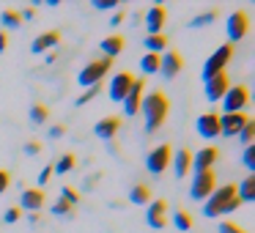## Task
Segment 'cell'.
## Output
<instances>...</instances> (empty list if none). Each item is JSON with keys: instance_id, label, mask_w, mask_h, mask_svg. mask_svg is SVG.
<instances>
[{"instance_id": "obj_11", "label": "cell", "mask_w": 255, "mask_h": 233, "mask_svg": "<svg viewBox=\"0 0 255 233\" xmlns=\"http://www.w3.org/2000/svg\"><path fill=\"white\" fill-rule=\"evenodd\" d=\"M247 28H250V14L247 11H233L231 17H228V39H231V44L239 39H244V36H247Z\"/></svg>"}, {"instance_id": "obj_27", "label": "cell", "mask_w": 255, "mask_h": 233, "mask_svg": "<svg viewBox=\"0 0 255 233\" xmlns=\"http://www.w3.org/2000/svg\"><path fill=\"white\" fill-rule=\"evenodd\" d=\"M74 167H77V156H74V154H63L61 159L52 165V173H72Z\"/></svg>"}, {"instance_id": "obj_46", "label": "cell", "mask_w": 255, "mask_h": 233, "mask_svg": "<svg viewBox=\"0 0 255 233\" xmlns=\"http://www.w3.org/2000/svg\"><path fill=\"white\" fill-rule=\"evenodd\" d=\"M6 47H8V36L6 30H0V52H6Z\"/></svg>"}, {"instance_id": "obj_9", "label": "cell", "mask_w": 255, "mask_h": 233, "mask_svg": "<svg viewBox=\"0 0 255 233\" xmlns=\"http://www.w3.org/2000/svg\"><path fill=\"white\" fill-rule=\"evenodd\" d=\"M145 222H148L154 231L167 225V200L165 198H156L148 203V211H145Z\"/></svg>"}, {"instance_id": "obj_12", "label": "cell", "mask_w": 255, "mask_h": 233, "mask_svg": "<svg viewBox=\"0 0 255 233\" xmlns=\"http://www.w3.org/2000/svg\"><path fill=\"white\" fill-rule=\"evenodd\" d=\"M134 85V74L132 72H118L110 83V99L113 102H124V96L129 94V88Z\"/></svg>"}, {"instance_id": "obj_29", "label": "cell", "mask_w": 255, "mask_h": 233, "mask_svg": "<svg viewBox=\"0 0 255 233\" xmlns=\"http://www.w3.org/2000/svg\"><path fill=\"white\" fill-rule=\"evenodd\" d=\"M0 22L6 25V28H17V25H22V14H19L17 8H3Z\"/></svg>"}, {"instance_id": "obj_43", "label": "cell", "mask_w": 255, "mask_h": 233, "mask_svg": "<svg viewBox=\"0 0 255 233\" xmlns=\"http://www.w3.org/2000/svg\"><path fill=\"white\" fill-rule=\"evenodd\" d=\"M25 151H28V154H39L41 143H39V140H30V143H25Z\"/></svg>"}, {"instance_id": "obj_47", "label": "cell", "mask_w": 255, "mask_h": 233, "mask_svg": "<svg viewBox=\"0 0 255 233\" xmlns=\"http://www.w3.org/2000/svg\"><path fill=\"white\" fill-rule=\"evenodd\" d=\"M19 14H22V19H28V17H33V14H36V8L30 6V8H25V11H19Z\"/></svg>"}, {"instance_id": "obj_23", "label": "cell", "mask_w": 255, "mask_h": 233, "mask_svg": "<svg viewBox=\"0 0 255 233\" xmlns=\"http://www.w3.org/2000/svg\"><path fill=\"white\" fill-rule=\"evenodd\" d=\"M129 200L132 203H137V206H145L151 200V189H148V184H143V181H137L132 189H129Z\"/></svg>"}, {"instance_id": "obj_33", "label": "cell", "mask_w": 255, "mask_h": 233, "mask_svg": "<svg viewBox=\"0 0 255 233\" xmlns=\"http://www.w3.org/2000/svg\"><path fill=\"white\" fill-rule=\"evenodd\" d=\"M99 91H102V85H94V88H88V91H85V94H80V96H77V99H74V105H77V107H83V105H88V102H91V99H94V96H96V94H99Z\"/></svg>"}, {"instance_id": "obj_26", "label": "cell", "mask_w": 255, "mask_h": 233, "mask_svg": "<svg viewBox=\"0 0 255 233\" xmlns=\"http://www.w3.org/2000/svg\"><path fill=\"white\" fill-rule=\"evenodd\" d=\"M145 47H148V52H154V55H159V52L167 47V36H165V33L145 36Z\"/></svg>"}, {"instance_id": "obj_13", "label": "cell", "mask_w": 255, "mask_h": 233, "mask_svg": "<svg viewBox=\"0 0 255 233\" xmlns=\"http://www.w3.org/2000/svg\"><path fill=\"white\" fill-rule=\"evenodd\" d=\"M143 88H145V80H143V77H134V85L129 88V94L124 96V113H127V116H134V113H140Z\"/></svg>"}, {"instance_id": "obj_5", "label": "cell", "mask_w": 255, "mask_h": 233, "mask_svg": "<svg viewBox=\"0 0 255 233\" xmlns=\"http://www.w3.org/2000/svg\"><path fill=\"white\" fill-rule=\"evenodd\" d=\"M170 162H173V145L170 143L156 145V148L145 156V167H148V173H154V176H162V173L170 167Z\"/></svg>"}, {"instance_id": "obj_19", "label": "cell", "mask_w": 255, "mask_h": 233, "mask_svg": "<svg viewBox=\"0 0 255 233\" xmlns=\"http://www.w3.org/2000/svg\"><path fill=\"white\" fill-rule=\"evenodd\" d=\"M189 170H192V151L189 148L173 151V173H176L178 178H184Z\"/></svg>"}, {"instance_id": "obj_45", "label": "cell", "mask_w": 255, "mask_h": 233, "mask_svg": "<svg viewBox=\"0 0 255 233\" xmlns=\"http://www.w3.org/2000/svg\"><path fill=\"white\" fill-rule=\"evenodd\" d=\"M124 17H127V11H116V14H113V19H110V25H121Z\"/></svg>"}, {"instance_id": "obj_28", "label": "cell", "mask_w": 255, "mask_h": 233, "mask_svg": "<svg viewBox=\"0 0 255 233\" xmlns=\"http://www.w3.org/2000/svg\"><path fill=\"white\" fill-rule=\"evenodd\" d=\"M220 17V8H209V11H203V14H198V17H192V28H206L209 22H214V19Z\"/></svg>"}, {"instance_id": "obj_18", "label": "cell", "mask_w": 255, "mask_h": 233, "mask_svg": "<svg viewBox=\"0 0 255 233\" xmlns=\"http://www.w3.org/2000/svg\"><path fill=\"white\" fill-rule=\"evenodd\" d=\"M41 206H44V189L30 187V189H25V192L19 195V209H22V211H30V214H36Z\"/></svg>"}, {"instance_id": "obj_42", "label": "cell", "mask_w": 255, "mask_h": 233, "mask_svg": "<svg viewBox=\"0 0 255 233\" xmlns=\"http://www.w3.org/2000/svg\"><path fill=\"white\" fill-rule=\"evenodd\" d=\"M63 134H66V123H55L50 129V137H63Z\"/></svg>"}, {"instance_id": "obj_17", "label": "cell", "mask_w": 255, "mask_h": 233, "mask_svg": "<svg viewBox=\"0 0 255 233\" xmlns=\"http://www.w3.org/2000/svg\"><path fill=\"white\" fill-rule=\"evenodd\" d=\"M181 69H184V58L178 55L176 50H167L165 55H159V72L165 74L167 80L176 77V74L181 72Z\"/></svg>"}, {"instance_id": "obj_39", "label": "cell", "mask_w": 255, "mask_h": 233, "mask_svg": "<svg viewBox=\"0 0 255 233\" xmlns=\"http://www.w3.org/2000/svg\"><path fill=\"white\" fill-rule=\"evenodd\" d=\"M8 184H11V173H8V170H0V195L8 189Z\"/></svg>"}, {"instance_id": "obj_25", "label": "cell", "mask_w": 255, "mask_h": 233, "mask_svg": "<svg viewBox=\"0 0 255 233\" xmlns=\"http://www.w3.org/2000/svg\"><path fill=\"white\" fill-rule=\"evenodd\" d=\"M173 225H176L178 231H192V214H189L187 209H176L173 211Z\"/></svg>"}, {"instance_id": "obj_35", "label": "cell", "mask_w": 255, "mask_h": 233, "mask_svg": "<svg viewBox=\"0 0 255 233\" xmlns=\"http://www.w3.org/2000/svg\"><path fill=\"white\" fill-rule=\"evenodd\" d=\"M19 217H22V209L19 206H11V209H6V214H3V222H19Z\"/></svg>"}, {"instance_id": "obj_34", "label": "cell", "mask_w": 255, "mask_h": 233, "mask_svg": "<svg viewBox=\"0 0 255 233\" xmlns=\"http://www.w3.org/2000/svg\"><path fill=\"white\" fill-rule=\"evenodd\" d=\"M239 137H242V143H244V145H253V137H255V123H253V121L244 123V129L239 132Z\"/></svg>"}, {"instance_id": "obj_31", "label": "cell", "mask_w": 255, "mask_h": 233, "mask_svg": "<svg viewBox=\"0 0 255 233\" xmlns=\"http://www.w3.org/2000/svg\"><path fill=\"white\" fill-rule=\"evenodd\" d=\"M47 118H50L47 105H39V102H36V105L30 107V121H33V123H47Z\"/></svg>"}, {"instance_id": "obj_41", "label": "cell", "mask_w": 255, "mask_h": 233, "mask_svg": "<svg viewBox=\"0 0 255 233\" xmlns=\"http://www.w3.org/2000/svg\"><path fill=\"white\" fill-rule=\"evenodd\" d=\"M50 176H52V165H44V167H41V173H39V184H47V181H50Z\"/></svg>"}, {"instance_id": "obj_30", "label": "cell", "mask_w": 255, "mask_h": 233, "mask_svg": "<svg viewBox=\"0 0 255 233\" xmlns=\"http://www.w3.org/2000/svg\"><path fill=\"white\" fill-rule=\"evenodd\" d=\"M140 69H143L145 74L159 72V55H154V52H145V55H143V61H140Z\"/></svg>"}, {"instance_id": "obj_6", "label": "cell", "mask_w": 255, "mask_h": 233, "mask_svg": "<svg viewBox=\"0 0 255 233\" xmlns=\"http://www.w3.org/2000/svg\"><path fill=\"white\" fill-rule=\"evenodd\" d=\"M214 189H217V173L214 170L195 173V176H192V187H189V198H192V200H206Z\"/></svg>"}, {"instance_id": "obj_15", "label": "cell", "mask_w": 255, "mask_h": 233, "mask_svg": "<svg viewBox=\"0 0 255 233\" xmlns=\"http://www.w3.org/2000/svg\"><path fill=\"white\" fill-rule=\"evenodd\" d=\"M167 22V8L162 6V3H156V6L148 8V14H145V28H148V36L154 33H162V28H165Z\"/></svg>"}, {"instance_id": "obj_2", "label": "cell", "mask_w": 255, "mask_h": 233, "mask_svg": "<svg viewBox=\"0 0 255 233\" xmlns=\"http://www.w3.org/2000/svg\"><path fill=\"white\" fill-rule=\"evenodd\" d=\"M233 198H236V184H222V187H217L214 192L206 198L203 214L206 217H220L222 211H225V206L231 203Z\"/></svg>"}, {"instance_id": "obj_20", "label": "cell", "mask_w": 255, "mask_h": 233, "mask_svg": "<svg viewBox=\"0 0 255 233\" xmlns=\"http://www.w3.org/2000/svg\"><path fill=\"white\" fill-rule=\"evenodd\" d=\"M61 44V30H47V33L36 36L33 44H30V50L33 52H47L50 47H58Z\"/></svg>"}, {"instance_id": "obj_24", "label": "cell", "mask_w": 255, "mask_h": 233, "mask_svg": "<svg viewBox=\"0 0 255 233\" xmlns=\"http://www.w3.org/2000/svg\"><path fill=\"white\" fill-rule=\"evenodd\" d=\"M236 195H239V200H242V203H250V200L255 198V178L253 176L244 178V181L236 187Z\"/></svg>"}, {"instance_id": "obj_1", "label": "cell", "mask_w": 255, "mask_h": 233, "mask_svg": "<svg viewBox=\"0 0 255 233\" xmlns=\"http://www.w3.org/2000/svg\"><path fill=\"white\" fill-rule=\"evenodd\" d=\"M140 110L145 113V132L151 134V132H156V129L167 121V113H170V99H167L162 91H151L148 96H143Z\"/></svg>"}, {"instance_id": "obj_14", "label": "cell", "mask_w": 255, "mask_h": 233, "mask_svg": "<svg viewBox=\"0 0 255 233\" xmlns=\"http://www.w3.org/2000/svg\"><path fill=\"white\" fill-rule=\"evenodd\" d=\"M228 88H231V80H228L225 72H220L217 77H211L209 83H206V99L209 102H222V96L228 94Z\"/></svg>"}, {"instance_id": "obj_37", "label": "cell", "mask_w": 255, "mask_h": 233, "mask_svg": "<svg viewBox=\"0 0 255 233\" xmlns=\"http://www.w3.org/2000/svg\"><path fill=\"white\" fill-rule=\"evenodd\" d=\"M244 165H247L250 173L255 170V145H247V148H244Z\"/></svg>"}, {"instance_id": "obj_3", "label": "cell", "mask_w": 255, "mask_h": 233, "mask_svg": "<svg viewBox=\"0 0 255 233\" xmlns=\"http://www.w3.org/2000/svg\"><path fill=\"white\" fill-rule=\"evenodd\" d=\"M110 66H113V61L110 58H94V61L88 63V66L80 72V85H88V88H94V85H102V80L107 77V72H110Z\"/></svg>"}, {"instance_id": "obj_36", "label": "cell", "mask_w": 255, "mask_h": 233, "mask_svg": "<svg viewBox=\"0 0 255 233\" xmlns=\"http://www.w3.org/2000/svg\"><path fill=\"white\" fill-rule=\"evenodd\" d=\"M220 233H250V231L236 225V222H220Z\"/></svg>"}, {"instance_id": "obj_8", "label": "cell", "mask_w": 255, "mask_h": 233, "mask_svg": "<svg viewBox=\"0 0 255 233\" xmlns=\"http://www.w3.org/2000/svg\"><path fill=\"white\" fill-rule=\"evenodd\" d=\"M247 121L250 118L244 116V113H222L220 116V134L222 137H233V134L242 132Z\"/></svg>"}, {"instance_id": "obj_10", "label": "cell", "mask_w": 255, "mask_h": 233, "mask_svg": "<svg viewBox=\"0 0 255 233\" xmlns=\"http://www.w3.org/2000/svg\"><path fill=\"white\" fill-rule=\"evenodd\" d=\"M217 159H220V148H214V145H206V148H200L198 154L192 156V170H195V173L214 170Z\"/></svg>"}, {"instance_id": "obj_40", "label": "cell", "mask_w": 255, "mask_h": 233, "mask_svg": "<svg viewBox=\"0 0 255 233\" xmlns=\"http://www.w3.org/2000/svg\"><path fill=\"white\" fill-rule=\"evenodd\" d=\"M118 0H94V8H116Z\"/></svg>"}, {"instance_id": "obj_44", "label": "cell", "mask_w": 255, "mask_h": 233, "mask_svg": "<svg viewBox=\"0 0 255 233\" xmlns=\"http://www.w3.org/2000/svg\"><path fill=\"white\" fill-rule=\"evenodd\" d=\"M239 206H242V200H239V195H236V198H233L231 203L225 206V211H222V214H231V211H236V209H239Z\"/></svg>"}, {"instance_id": "obj_38", "label": "cell", "mask_w": 255, "mask_h": 233, "mask_svg": "<svg viewBox=\"0 0 255 233\" xmlns=\"http://www.w3.org/2000/svg\"><path fill=\"white\" fill-rule=\"evenodd\" d=\"M61 198L66 200V203L74 206V203L80 200V192H77V189H72V187H63V189H61Z\"/></svg>"}, {"instance_id": "obj_4", "label": "cell", "mask_w": 255, "mask_h": 233, "mask_svg": "<svg viewBox=\"0 0 255 233\" xmlns=\"http://www.w3.org/2000/svg\"><path fill=\"white\" fill-rule=\"evenodd\" d=\"M231 58H233V44L231 41H225L222 47H217L214 50V55L206 61V66H203V83H209L211 77H217L220 72H225V66L231 63Z\"/></svg>"}, {"instance_id": "obj_16", "label": "cell", "mask_w": 255, "mask_h": 233, "mask_svg": "<svg viewBox=\"0 0 255 233\" xmlns=\"http://www.w3.org/2000/svg\"><path fill=\"white\" fill-rule=\"evenodd\" d=\"M198 134L206 140L217 137L220 134V113L211 110V113H203V116L198 118Z\"/></svg>"}, {"instance_id": "obj_32", "label": "cell", "mask_w": 255, "mask_h": 233, "mask_svg": "<svg viewBox=\"0 0 255 233\" xmlns=\"http://www.w3.org/2000/svg\"><path fill=\"white\" fill-rule=\"evenodd\" d=\"M52 214L55 217H69V214H74V206L72 203H66V200H55V203H52Z\"/></svg>"}, {"instance_id": "obj_22", "label": "cell", "mask_w": 255, "mask_h": 233, "mask_svg": "<svg viewBox=\"0 0 255 233\" xmlns=\"http://www.w3.org/2000/svg\"><path fill=\"white\" fill-rule=\"evenodd\" d=\"M124 47H127V39H124L121 33H113V36H107V39L102 41V52H105V58H110V61L124 50Z\"/></svg>"}, {"instance_id": "obj_21", "label": "cell", "mask_w": 255, "mask_h": 233, "mask_svg": "<svg viewBox=\"0 0 255 233\" xmlns=\"http://www.w3.org/2000/svg\"><path fill=\"white\" fill-rule=\"evenodd\" d=\"M118 129H121V118H118V116H110V118H102V121L96 123V129H94V132L99 134L102 140H110L113 134L118 132Z\"/></svg>"}, {"instance_id": "obj_7", "label": "cell", "mask_w": 255, "mask_h": 233, "mask_svg": "<svg viewBox=\"0 0 255 233\" xmlns=\"http://www.w3.org/2000/svg\"><path fill=\"white\" fill-rule=\"evenodd\" d=\"M250 105V94L244 85H236V88H228V94L222 96V107H225V113H242L244 107Z\"/></svg>"}]
</instances>
